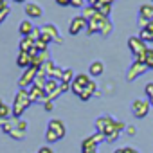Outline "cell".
<instances>
[{"instance_id":"cell-1","label":"cell","mask_w":153,"mask_h":153,"mask_svg":"<svg viewBox=\"0 0 153 153\" xmlns=\"http://www.w3.org/2000/svg\"><path fill=\"white\" fill-rule=\"evenodd\" d=\"M115 121L117 119H114L112 115H101L96 119V131L105 135V140H108V142H115L117 137L121 135L115 130Z\"/></svg>"},{"instance_id":"cell-2","label":"cell","mask_w":153,"mask_h":153,"mask_svg":"<svg viewBox=\"0 0 153 153\" xmlns=\"http://www.w3.org/2000/svg\"><path fill=\"white\" fill-rule=\"evenodd\" d=\"M33 105V101H31V97H29V90H25V88H18V92L15 94V99H13V117H16V119H20L22 117V114L29 108Z\"/></svg>"},{"instance_id":"cell-3","label":"cell","mask_w":153,"mask_h":153,"mask_svg":"<svg viewBox=\"0 0 153 153\" xmlns=\"http://www.w3.org/2000/svg\"><path fill=\"white\" fill-rule=\"evenodd\" d=\"M40 33H42L40 40H43L45 43H52V42L61 43L59 31H58V27H56L54 24H45V25H42V27H40Z\"/></svg>"},{"instance_id":"cell-4","label":"cell","mask_w":153,"mask_h":153,"mask_svg":"<svg viewBox=\"0 0 153 153\" xmlns=\"http://www.w3.org/2000/svg\"><path fill=\"white\" fill-rule=\"evenodd\" d=\"M90 76L88 74H85V72H79V74H76V78H74V81L70 83V90H72V94L74 96H81V92L87 88V85L90 83Z\"/></svg>"},{"instance_id":"cell-5","label":"cell","mask_w":153,"mask_h":153,"mask_svg":"<svg viewBox=\"0 0 153 153\" xmlns=\"http://www.w3.org/2000/svg\"><path fill=\"white\" fill-rule=\"evenodd\" d=\"M149 110H151V105H149L148 99H140V97H137V99L131 101V114H133V117H137V119H144V117L149 114Z\"/></svg>"},{"instance_id":"cell-6","label":"cell","mask_w":153,"mask_h":153,"mask_svg":"<svg viewBox=\"0 0 153 153\" xmlns=\"http://www.w3.org/2000/svg\"><path fill=\"white\" fill-rule=\"evenodd\" d=\"M36 76H38V68H34V67L25 68L20 76V79H18V88H25V90H27V87L31 88L34 79H36Z\"/></svg>"},{"instance_id":"cell-7","label":"cell","mask_w":153,"mask_h":153,"mask_svg":"<svg viewBox=\"0 0 153 153\" xmlns=\"http://www.w3.org/2000/svg\"><path fill=\"white\" fill-rule=\"evenodd\" d=\"M128 49H130V52L133 54V58H137V56L148 52L149 47H148L146 42H142L139 36H130V38H128Z\"/></svg>"},{"instance_id":"cell-8","label":"cell","mask_w":153,"mask_h":153,"mask_svg":"<svg viewBox=\"0 0 153 153\" xmlns=\"http://www.w3.org/2000/svg\"><path fill=\"white\" fill-rule=\"evenodd\" d=\"M87 24L88 20L83 16V15H78V16H74L68 24V34L70 36H78L81 31H87Z\"/></svg>"},{"instance_id":"cell-9","label":"cell","mask_w":153,"mask_h":153,"mask_svg":"<svg viewBox=\"0 0 153 153\" xmlns=\"http://www.w3.org/2000/svg\"><path fill=\"white\" fill-rule=\"evenodd\" d=\"M146 72H148V65L139 63V61H133V63L130 65L128 72H126V79H128V81H135L137 78H140V76L146 74Z\"/></svg>"},{"instance_id":"cell-10","label":"cell","mask_w":153,"mask_h":153,"mask_svg":"<svg viewBox=\"0 0 153 153\" xmlns=\"http://www.w3.org/2000/svg\"><path fill=\"white\" fill-rule=\"evenodd\" d=\"M47 130H52V131L59 137V140L67 135V126H65V123H63L61 119H51V121L47 123Z\"/></svg>"},{"instance_id":"cell-11","label":"cell","mask_w":153,"mask_h":153,"mask_svg":"<svg viewBox=\"0 0 153 153\" xmlns=\"http://www.w3.org/2000/svg\"><path fill=\"white\" fill-rule=\"evenodd\" d=\"M24 11H25V15H27L29 18H42V16H43V7H42L40 4L29 2V4H25Z\"/></svg>"},{"instance_id":"cell-12","label":"cell","mask_w":153,"mask_h":153,"mask_svg":"<svg viewBox=\"0 0 153 153\" xmlns=\"http://www.w3.org/2000/svg\"><path fill=\"white\" fill-rule=\"evenodd\" d=\"M29 90V97H31V101L33 103H45L47 101V94H45V90L43 88H38V87H31V88H27Z\"/></svg>"},{"instance_id":"cell-13","label":"cell","mask_w":153,"mask_h":153,"mask_svg":"<svg viewBox=\"0 0 153 153\" xmlns=\"http://www.w3.org/2000/svg\"><path fill=\"white\" fill-rule=\"evenodd\" d=\"M103 16L101 15H97L96 18H92V20H88V24H87V34H96V33H101V24H103Z\"/></svg>"},{"instance_id":"cell-14","label":"cell","mask_w":153,"mask_h":153,"mask_svg":"<svg viewBox=\"0 0 153 153\" xmlns=\"http://www.w3.org/2000/svg\"><path fill=\"white\" fill-rule=\"evenodd\" d=\"M97 94V85H96V81L94 79H90V83L87 85V88L81 92V96H79V101H88L92 96H96Z\"/></svg>"},{"instance_id":"cell-15","label":"cell","mask_w":153,"mask_h":153,"mask_svg":"<svg viewBox=\"0 0 153 153\" xmlns=\"http://www.w3.org/2000/svg\"><path fill=\"white\" fill-rule=\"evenodd\" d=\"M31 63H33V56L29 54V52H18V56H16V65L20 67V68H29L31 67Z\"/></svg>"},{"instance_id":"cell-16","label":"cell","mask_w":153,"mask_h":153,"mask_svg":"<svg viewBox=\"0 0 153 153\" xmlns=\"http://www.w3.org/2000/svg\"><path fill=\"white\" fill-rule=\"evenodd\" d=\"M103 72H105V65H103V61L96 59V61L90 63V67H88V76H90V78H97V76H101Z\"/></svg>"},{"instance_id":"cell-17","label":"cell","mask_w":153,"mask_h":153,"mask_svg":"<svg viewBox=\"0 0 153 153\" xmlns=\"http://www.w3.org/2000/svg\"><path fill=\"white\" fill-rule=\"evenodd\" d=\"M33 31H34V25H33V22H31V20H22V22H20V25H18V33H20V36H22V38L31 36V34H33Z\"/></svg>"},{"instance_id":"cell-18","label":"cell","mask_w":153,"mask_h":153,"mask_svg":"<svg viewBox=\"0 0 153 153\" xmlns=\"http://www.w3.org/2000/svg\"><path fill=\"white\" fill-rule=\"evenodd\" d=\"M16 117H11V119H7V121H0V130H2L6 135H9L15 128H16Z\"/></svg>"},{"instance_id":"cell-19","label":"cell","mask_w":153,"mask_h":153,"mask_svg":"<svg viewBox=\"0 0 153 153\" xmlns=\"http://www.w3.org/2000/svg\"><path fill=\"white\" fill-rule=\"evenodd\" d=\"M34 47V40L31 36H25L20 40V45H18V52H31V49Z\"/></svg>"},{"instance_id":"cell-20","label":"cell","mask_w":153,"mask_h":153,"mask_svg":"<svg viewBox=\"0 0 153 153\" xmlns=\"http://www.w3.org/2000/svg\"><path fill=\"white\" fill-rule=\"evenodd\" d=\"M112 33H114V24H112L110 18H105L103 24H101V33H99V34H101L103 38H108Z\"/></svg>"},{"instance_id":"cell-21","label":"cell","mask_w":153,"mask_h":153,"mask_svg":"<svg viewBox=\"0 0 153 153\" xmlns=\"http://www.w3.org/2000/svg\"><path fill=\"white\" fill-rule=\"evenodd\" d=\"M139 16H144V18H148L151 22L153 20V6L151 4H142L139 7Z\"/></svg>"},{"instance_id":"cell-22","label":"cell","mask_w":153,"mask_h":153,"mask_svg":"<svg viewBox=\"0 0 153 153\" xmlns=\"http://www.w3.org/2000/svg\"><path fill=\"white\" fill-rule=\"evenodd\" d=\"M13 117V108L6 103L2 108H0V121H7V119H11Z\"/></svg>"},{"instance_id":"cell-23","label":"cell","mask_w":153,"mask_h":153,"mask_svg":"<svg viewBox=\"0 0 153 153\" xmlns=\"http://www.w3.org/2000/svg\"><path fill=\"white\" fill-rule=\"evenodd\" d=\"M99 13H97V9L94 7V6H85L83 7V16L87 18V20H92V18H96Z\"/></svg>"},{"instance_id":"cell-24","label":"cell","mask_w":153,"mask_h":153,"mask_svg":"<svg viewBox=\"0 0 153 153\" xmlns=\"http://www.w3.org/2000/svg\"><path fill=\"white\" fill-rule=\"evenodd\" d=\"M74 78H76V74H74V70L72 68H65L63 70V76H61V83H72L74 81Z\"/></svg>"},{"instance_id":"cell-25","label":"cell","mask_w":153,"mask_h":153,"mask_svg":"<svg viewBox=\"0 0 153 153\" xmlns=\"http://www.w3.org/2000/svg\"><path fill=\"white\" fill-rule=\"evenodd\" d=\"M54 68H56V65H54V61H52V58H49V59H47V61L43 63V67H42L40 70H42L43 74H47V76H51Z\"/></svg>"},{"instance_id":"cell-26","label":"cell","mask_w":153,"mask_h":153,"mask_svg":"<svg viewBox=\"0 0 153 153\" xmlns=\"http://www.w3.org/2000/svg\"><path fill=\"white\" fill-rule=\"evenodd\" d=\"M139 38L142 40V42H146V43H153V33L151 31H148V29H140L139 31Z\"/></svg>"},{"instance_id":"cell-27","label":"cell","mask_w":153,"mask_h":153,"mask_svg":"<svg viewBox=\"0 0 153 153\" xmlns=\"http://www.w3.org/2000/svg\"><path fill=\"white\" fill-rule=\"evenodd\" d=\"M59 140V137L52 131V130H45V142L47 144H54V142H58Z\"/></svg>"},{"instance_id":"cell-28","label":"cell","mask_w":153,"mask_h":153,"mask_svg":"<svg viewBox=\"0 0 153 153\" xmlns=\"http://www.w3.org/2000/svg\"><path fill=\"white\" fill-rule=\"evenodd\" d=\"M9 137H11V139H15V140H24V139H25V131H22V130H16V128H15V130L9 133Z\"/></svg>"},{"instance_id":"cell-29","label":"cell","mask_w":153,"mask_h":153,"mask_svg":"<svg viewBox=\"0 0 153 153\" xmlns=\"http://www.w3.org/2000/svg\"><path fill=\"white\" fill-rule=\"evenodd\" d=\"M34 49H36L38 52H45V51L49 49V43H45L43 40H36V42H34Z\"/></svg>"},{"instance_id":"cell-30","label":"cell","mask_w":153,"mask_h":153,"mask_svg":"<svg viewBox=\"0 0 153 153\" xmlns=\"http://www.w3.org/2000/svg\"><path fill=\"white\" fill-rule=\"evenodd\" d=\"M146 65H148V68L153 70V49H151V47H149L148 52H146Z\"/></svg>"},{"instance_id":"cell-31","label":"cell","mask_w":153,"mask_h":153,"mask_svg":"<svg viewBox=\"0 0 153 153\" xmlns=\"http://www.w3.org/2000/svg\"><path fill=\"white\" fill-rule=\"evenodd\" d=\"M27 126H29L27 121H24V119H18V121H16V130H22V131L27 133Z\"/></svg>"},{"instance_id":"cell-32","label":"cell","mask_w":153,"mask_h":153,"mask_svg":"<svg viewBox=\"0 0 153 153\" xmlns=\"http://www.w3.org/2000/svg\"><path fill=\"white\" fill-rule=\"evenodd\" d=\"M144 92H146V97L148 99H153V81L144 87Z\"/></svg>"},{"instance_id":"cell-33","label":"cell","mask_w":153,"mask_h":153,"mask_svg":"<svg viewBox=\"0 0 153 153\" xmlns=\"http://www.w3.org/2000/svg\"><path fill=\"white\" fill-rule=\"evenodd\" d=\"M70 6L79 9V7H85V0H70Z\"/></svg>"},{"instance_id":"cell-34","label":"cell","mask_w":153,"mask_h":153,"mask_svg":"<svg viewBox=\"0 0 153 153\" xmlns=\"http://www.w3.org/2000/svg\"><path fill=\"white\" fill-rule=\"evenodd\" d=\"M124 131H126V135H130V137H133V135L137 133V128H135L133 124H126V130H124Z\"/></svg>"},{"instance_id":"cell-35","label":"cell","mask_w":153,"mask_h":153,"mask_svg":"<svg viewBox=\"0 0 153 153\" xmlns=\"http://www.w3.org/2000/svg\"><path fill=\"white\" fill-rule=\"evenodd\" d=\"M43 108H45V112H52V110H54V101H49V99H47V101L43 103Z\"/></svg>"},{"instance_id":"cell-36","label":"cell","mask_w":153,"mask_h":153,"mask_svg":"<svg viewBox=\"0 0 153 153\" xmlns=\"http://www.w3.org/2000/svg\"><path fill=\"white\" fill-rule=\"evenodd\" d=\"M115 130L121 133V131H124V130H126V124H124L123 121H115Z\"/></svg>"},{"instance_id":"cell-37","label":"cell","mask_w":153,"mask_h":153,"mask_svg":"<svg viewBox=\"0 0 153 153\" xmlns=\"http://www.w3.org/2000/svg\"><path fill=\"white\" fill-rule=\"evenodd\" d=\"M9 13H11V7H9V9H6V11H0V24H2V22L9 16Z\"/></svg>"},{"instance_id":"cell-38","label":"cell","mask_w":153,"mask_h":153,"mask_svg":"<svg viewBox=\"0 0 153 153\" xmlns=\"http://www.w3.org/2000/svg\"><path fill=\"white\" fill-rule=\"evenodd\" d=\"M38 153H54V149H52L51 146H42V148L38 149Z\"/></svg>"},{"instance_id":"cell-39","label":"cell","mask_w":153,"mask_h":153,"mask_svg":"<svg viewBox=\"0 0 153 153\" xmlns=\"http://www.w3.org/2000/svg\"><path fill=\"white\" fill-rule=\"evenodd\" d=\"M123 149H124V153H139V149H135L133 146H124Z\"/></svg>"},{"instance_id":"cell-40","label":"cell","mask_w":153,"mask_h":153,"mask_svg":"<svg viewBox=\"0 0 153 153\" xmlns=\"http://www.w3.org/2000/svg\"><path fill=\"white\" fill-rule=\"evenodd\" d=\"M59 90H61V94H63V92L70 90V85H68V83H59Z\"/></svg>"},{"instance_id":"cell-41","label":"cell","mask_w":153,"mask_h":153,"mask_svg":"<svg viewBox=\"0 0 153 153\" xmlns=\"http://www.w3.org/2000/svg\"><path fill=\"white\" fill-rule=\"evenodd\" d=\"M6 9H9L7 0H0V11H6Z\"/></svg>"},{"instance_id":"cell-42","label":"cell","mask_w":153,"mask_h":153,"mask_svg":"<svg viewBox=\"0 0 153 153\" xmlns=\"http://www.w3.org/2000/svg\"><path fill=\"white\" fill-rule=\"evenodd\" d=\"M56 4L65 7V6H70V0H56Z\"/></svg>"},{"instance_id":"cell-43","label":"cell","mask_w":153,"mask_h":153,"mask_svg":"<svg viewBox=\"0 0 153 153\" xmlns=\"http://www.w3.org/2000/svg\"><path fill=\"white\" fill-rule=\"evenodd\" d=\"M99 2H101V4H110V6H112L114 0H99Z\"/></svg>"},{"instance_id":"cell-44","label":"cell","mask_w":153,"mask_h":153,"mask_svg":"<svg viewBox=\"0 0 153 153\" xmlns=\"http://www.w3.org/2000/svg\"><path fill=\"white\" fill-rule=\"evenodd\" d=\"M81 153H97V149H83Z\"/></svg>"},{"instance_id":"cell-45","label":"cell","mask_w":153,"mask_h":153,"mask_svg":"<svg viewBox=\"0 0 153 153\" xmlns=\"http://www.w3.org/2000/svg\"><path fill=\"white\" fill-rule=\"evenodd\" d=\"M146 29H148V31H151V33H153V22H149V25H148V27H146Z\"/></svg>"},{"instance_id":"cell-46","label":"cell","mask_w":153,"mask_h":153,"mask_svg":"<svg viewBox=\"0 0 153 153\" xmlns=\"http://www.w3.org/2000/svg\"><path fill=\"white\" fill-rule=\"evenodd\" d=\"M114 153H124V149H123V148H117V149H115Z\"/></svg>"},{"instance_id":"cell-47","label":"cell","mask_w":153,"mask_h":153,"mask_svg":"<svg viewBox=\"0 0 153 153\" xmlns=\"http://www.w3.org/2000/svg\"><path fill=\"white\" fill-rule=\"evenodd\" d=\"M4 105H6V103H4V99H2V97H0V108H2Z\"/></svg>"},{"instance_id":"cell-48","label":"cell","mask_w":153,"mask_h":153,"mask_svg":"<svg viewBox=\"0 0 153 153\" xmlns=\"http://www.w3.org/2000/svg\"><path fill=\"white\" fill-rule=\"evenodd\" d=\"M13 2H18V4H22V2H25V0H13Z\"/></svg>"},{"instance_id":"cell-49","label":"cell","mask_w":153,"mask_h":153,"mask_svg":"<svg viewBox=\"0 0 153 153\" xmlns=\"http://www.w3.org/2000/svg\"><path fill=\"white\" fill-rule=\"evenodd\" d=\"M149 101V105H151V108H153V99H148Z\"/></svg>"},{"instance_id":"cell-50","label":"cell","mask_w":153,"mask_h":153,"mask_svg":"<svg viewBox=\"0 0 153 153\" xmlns=\"http://www.w3.org/2000/svg\"><path fill=\"white\" fill-rule=\"evenodd\" d=\"M151 2H153V0H151Z\"/></svg>"}]
</instances>
